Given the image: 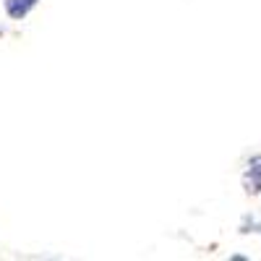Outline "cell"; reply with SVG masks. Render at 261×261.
Returning <instances> with one entry per match:
<instances>
[{
	"instance_id": "cell-1",
	"label": "cell",
	"mask_w": 261,
	"mask_h": 261,
	"mask_svg": "<svg viewBox=\"0 0 261 261\" xmlns=\"http://www.w3.org/2000/svg\"><path fill=\"white\" fill-rule=\"evenodd\" d=\"M243 186H246L248 193H261V154L248 162V172L243 178Z\"/></svg>"
},
{
	"instance_id": "cell-2",
	"label": "cell",
	"mask_w": 261,
	"mask_h": 261,
	"mask_svg": "<svg viewBox=\"0 0 261 261\" xmlns=\"http://www.w3.org/2000/svg\"><path fill=\"white\" fill-rule=\"evenodd\" d=\"M37 6V0H6V11H8V16L11 18H24L32 8Z\"/></svg>"
},
{
	"instance_id": "cell-3",
	"label": "cell",
	"mask_w": 261,
	"mask_h": 261,
	"mask_svg": "<svg viewBox=\"0 0 261 261\" xmlns=\"http://www.w3.org/2000/svg\"><path fill=\"white\" fill-rule=\"evenodd\" d=\"M251 225H253V220H251ZM256 227V232H261V225H253Z\"/></svg>"
}]
</instances>
